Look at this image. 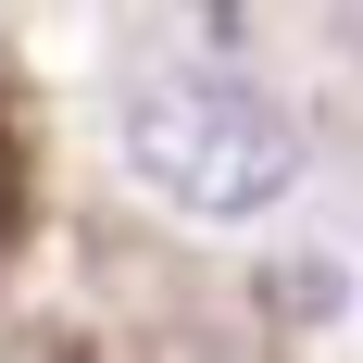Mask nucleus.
<instances>
[{"label": "nucleus", "instance_id": "nucleus-2", "mask_svg": "<svg viewBox=\"0 0 363 363\" xmlns=\"http://www.w3.org/2000/svg\"><path fill=\"white\" fill-rule=\"evenodd\" d=\"M26 213V138H13V125H0V225Z\"/></svg>", "mask_w": 363, "mask_h": 363}, {"label": "nucleus", "instance_id": "nucleus-1", "mask_svg": "<svg viewBox=\"0 0 363 363\" xmlns=\"http://www.w3.org/2000/svg\"><path fill=\"white\" fill-rule=\"evenodd\" d=\"M125 176L201 225H238L289 201L301 176V113L238 63H150L125 88Z\"/></svg>", "mask_w": 363, "mask_h": 363}]
</instances>
